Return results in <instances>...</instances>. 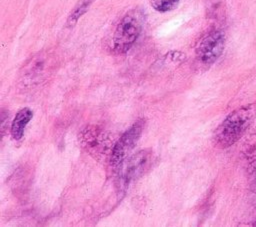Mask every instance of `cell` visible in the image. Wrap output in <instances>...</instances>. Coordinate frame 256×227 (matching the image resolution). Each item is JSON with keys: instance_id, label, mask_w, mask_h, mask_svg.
<instances>
[{"instance_id": "5b68a950", "label": "cell", "mask_w": 256, "mask_h": 227, "mask_svg": "<svg viewBox=\"0 0 256 227\" xmlns=\"http://www.w3.org/2000/svg\"><path fill=\"white\" fill-rule=\"evenodd\" d=\"M150 159L151 153L148 150H141L131 156L127 160L126 164L119 168L121 169L118 178L120 191H125L133 180L140 177L146 171L149 167Z\"/></svg>"}, {"instance_id": "6da1fadb", "label": "cell", "mask_w": 256, "mask_h": 227, "mask_svg": "<svg viewBox=\"0 0 256 227\" xmlns=\"http://www.w3.org/2000/svg\"><path fill=\"white\" fill-rule=\"evenodd\" d=\"M256 117V103H250L231 112L218 126L214 134L219 148H228L238 141Z\"/></svg>"}, {"instance_id": "7a4b0ae2", "label": "cell", "mask_w": 256, "mask_h": 227, "mask_svg": "<svg viewBox=\"0 0 256 227\" xmlns=\"http://www.w3.org/2000/svg\"><path fill=\"white\" fill-rule=\"evenodd\" d=\"M145 21L142 10L134 8L128 11L118 23L112 38V49L116 54L126 53L141 34Z\"/></svg>"}, {"instance_id": "52a82bcc", "label": "cell", "mask_w": 256, "mask_h": 227, "mask_svg": "<svg viewBox=\"0 0 256 227\" xmlns=\"http://www.w3.org/2000/svg\"><path fill=\"white\" fill-rule=\"evenodd\" d=\"M33 117V112L29 108L19 110L11 125V134L15 140H20L24 134L26 125Z\"/></svg>"}, {"instance_id": "3957f363", "label": "cell", "mask_w": 256, "mask_h": 227, "mask_svg": "<svg viewBox=\"0 0 256 227\" xmlns=\"http://www.w3.org/2000/svg\"><path fill=\"white\" fill-rule=\"evenodd\" d=\"M144 122L142 119L135 122L128 130H126L120 139L115 143L111 149L109 166L112 169H119L124 163L127 154L134 148L137 141L139 140Z\"/></svg>"}, {"instance_id": "9c48e42d", "label": "cell", "mask_w": 256, "mask_h": 227, "mask_svg": "<svg viewBox=\"0 0 256 227\" xmlns=\"http://www.w3.org/2000/svg\"><path fill=\"white\" fill-rule=\"evenodd\" d=\"M179 0H151L152 7L159 12H167L175 9Z\"/></svg>"}, {"instance_id": "277c9868", "label": "cell", "mask_w": 256, "mask_h": 227, "mask_svg": "<svg viewBox=\"0 0 256 227\" xmlns=\"http://www.w3.org/2000/svg\"><path fill=\"white\" fill-rule=\"evenodd\" d=\"M225 47V35L222 30L209 32L196 48L197 60L203 65L213 64L223 53Z\"/></svg>"}, {"instance_id": "ba28073f", "label": "cell", "mask_w": 256, "mask_h": 227, "mask_svg": "<svg viewBox=\"0 0 256 227\" xmlns=\"http://www.w3.org/2000/svg\"><path fill=\"white\" fill-rule=\"evenodd\" d=\"M95 0H78L77 4L75 5L74 9L71 11L70 15L68 16L67 19V25L69 27L74 26L78 19L86 13V11L89 9L90 5L94 2Z\"/></svg>"}, {"instance_id": "8992f818", "label": "cell", "mask_w": 256, "mask_h": 227, "mask_svg": "<svg viewBox=\"0 0 256 227\" xmlns=\"http://www.w3.org/2000/svg\"><path fill=\"white\" fill-rule=\"evenodd\" d=\"M82 143L86 146L89 151H94L96 153H103L106 149L105 144L109 142L102 131L95 127H87L81 133Z\"/></svg>"}]
</instances>
